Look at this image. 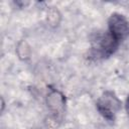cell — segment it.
Wrapping results in <instances>:
<instances>
[{"label":"cell","mask_w":129,"mask_h":129,"mask_svg":"<svg viewBox=\"0 0 129 129\" xmlns=\"http://www.w3.org/2000/svg\"><path fill=\"white\" fill-rule=\"evenodd\" d=\"M96 107L105 119L112 122L115 120L116 114L121 108V102L113 92L107 91L99 98L96 103Z\"/></svg>","instance_id":"obj_1"},{"label":"cell","mask_w":129,"mask_h":129,"mask_svg":"<svg viewBox=\"0 0 129 129\" xmlns=\"http://www.w3.org/2000/svg\"><path fill=\"white\" fill-rule=\"evenodd\" d=\"M108 32L117 41H122L129 35V21L124 15L113 13L108 19Z\"/></svg>","instance_id":"obj_2"},{"label":"cell","mask_w":129,"mask_h":129,"mask_svg":"<svg viewBox=\"0 0 129 129\" xmlns=\"http://www.w3.org/2000/svg\"><path fill=\"white\" fill-rule=\"evenodd\" d=\"M119 41H117L109 32L100 34L93 44V53L95 56L108 57L118 47Z\"/></svg>","instance_id":"obj_3"},{"label":"cell","mask_w":129,"mask_h":129,"mask_svg":"<svg viewBox=\"0 0 129 129\" xmlns=\"http://www.w3.org/2000/svg\"><path fill=\"white\" fill-rule=\"evenodd\" d=\"M64 105L66 100L63 95L56 90H51L47 95V106L55 117L62 115Z\"/></svg>","instance_id":"obj_4"},{"label":"cell","mask_w":129,"mask_h":129,"mask_svg":"<svg viewBox=\"0 0 129 129\" xmlns=\"http://www.w3.org/2000/svg\"><path fill=\"white\" fill-rule=\"evenodd\" d=\"M125 109H126V112L129 116V95L127 96V99H126V102H125Z\"/></svg>","instance_id":"obj_5"}]
</instances>
